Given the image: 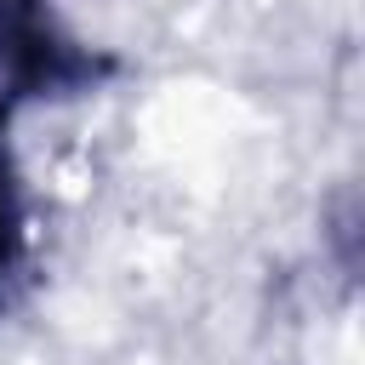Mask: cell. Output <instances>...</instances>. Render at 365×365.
<instances>
[{"instance_id": "cell-1", "label": "cell", "mask_w": 365, "mask_h": 365, "mask_svg": "<svg viewBox=\"0 0 365 365\" xmlns=\"http://www.w3.org/2000/svg\"><path fill=\"white\" fill-rule=\"evenodd\" d=\"M0 262H6V200H0Z\"/></svg>"}]
</instances>
